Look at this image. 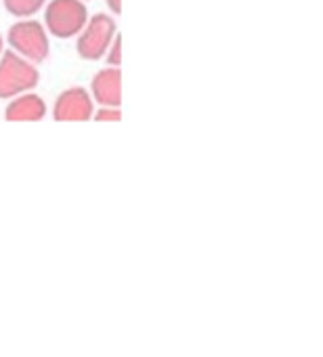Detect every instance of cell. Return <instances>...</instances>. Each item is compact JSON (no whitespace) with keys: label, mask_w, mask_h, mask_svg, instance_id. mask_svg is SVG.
Listing matches in <instances>:
<instances>
[{"label":"cell","mask_w":323,"mask_h":357,"mask_svg":"<svg viewBox=\"0 0 323 357\" xmlns=\"http://www.w3.org/2000/svg\"><path fill=\"white\" fill-rule=\"evenodd\" d=\"M42 11H45L42 24L49 36L57 40L76 38L90 17L84 0H47Z\"/></svg>","instance_id":"7a4b0ae2"},{"label":"cell","mask_w":323,"mask_h":357,"mask_svg":"<svg viewBox=\"0 0 323 357\" xmlns=\"http://www.w3.org/2000/svg\"><path fill=\"white\" fill-rule=\"evenodd\" d=\"M84 3H88V0H84Z\"/></svg>","instance_id":"4fadbf2b"},{"label":"cell","mask_w":323,"mask_h":357,"mask_svg":"<svg viewBox=\"0 0 323 357\" xmlns=\"http://www.w3.org/2000/svg\"><path fill=\"white\" fill-rule=\"evenodd\" d=\"M40 82V70L36 63L19 57L11 49L0 57V101H9L22 93L34 91Z\"/></svg>","instance_id":"3957f363"},{"label":"cell","mask_w":323,"mask_h":357,"mask_svg":"<svg viewBox=\"0 0 323 357\" xmlns=\"http://www.w3.org/2000/svg\"><path fill=\"white\" fill-rule=\"evenodd\" d=\"M95 122H120L122 120V109L120 107H109V105H99L93 112Z\"/></svg>","instance_id":"9c48e42d"},{"label":"cell","mask_w":323,"mask_h":357,"mask_svg":"<svg viewBox=\"0 0 323 357\" xmlns=\"http://www.w3.org/2000/svg\"><path fill=\"white\" fill-rule=\"evenodd\" d=\"M47 5V0H3V7L9 15L17 20H28L40 13Z\"/></svg>","instance_id":"ba28073f"},{"label":"cell","mask_w":323,"mask_h":357,"mask_svg":"<svg viewBox=\"0 0 323 357\" xmlns=\"http://www.w3.org/2000/svg\"><path fill=\"white\" fill-rule=\"evenodd\" d=\"M5 45H9V49L13 53H17L19 57L40 66L42 61L49 59L51 55V36L45 28L42 22L38 20H17L7 36H5Z\"/></svg>","instance_id":"6da1fadb"},{"label":"cell","mask_w":323,"mask_h":357,"mask_svg":"<svg viewBox=\"0 0 323 357\" xmlns=\"http://www.w3.org/2000/svg\"><path fill=\"white\" fill-rule=\"evenodd\" d=\"M47 114H49V105L36 91H28L9 99L5 107L7 122H40L47 118Z\"/></svg>","instance_id":"52a82bcc"},{"label":"cell","mask_w":323,"mask_h":357,"mask_svg":"<svg viewBox=\"0 0 323 357\" xmlns=\"http://www.w3.org/2000/svg\"><path fill=\"white\" fill-rule=\"evenodd\" d=\"M95 101L84 86H70L61 91L53 103V118L57 122H86L93 120Z\"/></svg>","instance_id":"5b68a950"},{"label":"cell","mask_w":323,"mask_h":357,"mask_svg":"<svg viewBox=\"0 0 323 357\" xmlns=\"http://www.w3.org/2000/svg\"><path fill=\"white\" fill-rule=\"evenodd\" d=\"M118 36V24L111 13H95L76 36V53L84 61H101Z\"/></svg>","instance_id":"277c9868"},{"label":"cell","mask_w":323,"mask_h":357,"mask_svg":"<svg viewBox=\"0 0 323 357\" xmlns=\"http://www.w3.org/2000/svg\"><path fill=\"white\" fill-rule=\"evenodd\" d=\"M95 105H109V107H120L122 105V70L105 66L99 70L88 89Z\"/></svg>","instance_id":"8992f818"},{"label":"cell","mask_w":323,"mask_h":357,"mask_svg":"<svg viewBox=\"0 0 323 357\" xmlns=\"http://www.w3.org/2000/svg\"><path fill=\"white\" fill-rule=\"evenodd\" d=\"M105 5H107L109 13H111L113 17L122 13V0H105Z\"/></svg>","instance_id":"8fae6325"},{"label":"cell","mask_w":323,"mask_h":357,"mask_svg":"<svg viewBox=\"0 0 323 357\" xmlns=\"http://www.w3.org/2000/svg\"><path fill=\"white\" fill-rule=\"evenodd\" d=\"M103 59L111 68H120L122 66V36L120 34L111 40V45H109V49H107V53H105Z\"/></svg>","instance_id":"30bf717a"},{"label":"cell","mask_w":323,"mask_h":357,"mask_svg":"<svg viewBox=\"0 0 323 357\" xmlns=\"http://www.w3.org/2000/svg\"><path fill=\"white\" fill-rule=\"evenodd\" d=\"M3 53H5V38L0 34V57H3Z\"/></svg>","instance_id":"7c38bea8"}]
</instances>
